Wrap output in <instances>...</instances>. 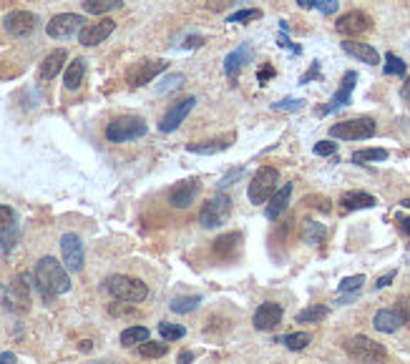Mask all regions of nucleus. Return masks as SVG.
Wrapping results in <instances>:
<instances>
[{"label": "nucleus", "instance_id": "1", "mask_svg": "<svg viewBox=\"0 0 410 364\" xmlns=\"http://www.w3.org/2000/svg\"><path fill=\"white\" fill-rule=\"evenodd\" d=\"M33 279H35V287L40 289L45 299H53L58 294H66L71 289V279H68V269L61 264L58 259L53 256H43L38 259L33 269Z\"/></svg>", "mask_w": 410, "mask_h": 364}, {"label": "nucleus", "instance_id": "2", "mask_svg": "<svg viewBox=\"0 0 410 364\" xmlns=\"http://www.w3.org/2000/svg\"><path fill=\"white\" fill-rule=\"evenodd\" d=\"M106 292L111 294L113 299L126 304H139L149 297V289L141 279H133V276L126 274H113L106 279Z\"/></svg>", "mask_w": 410, "mask_h": 364}, {"label": "nucleus", "instance_id": "3", "mask_svg": "<svg viewBox=\"0 0 410 364\" xmlns=\"http://www.w3.org/2000/svg\"><path fill=\"white\" fill-rule=\"evenodd\" d=\"M345 352L353 362L358 364H382L388 359V352L380 342L365 337V334H355L345 342Z\"/></svg>", "mask_w": 410, "mask_h": 364}, {"label": "nucleus", "instance_id": "4", "mask_svg": "<svg viewBox=\"0 0 410 364\" xmlns=\"http://www.w3.org/2000/svg\"><path fill=\"white\" fill-rule=\"evenodd\" d=\"M146 133H149V126H146V121L139 116H118L106 126V138H109L111 144L136 141V138H144Z\"/></svg>", "mask_w": 410, "mask_h": 364}, {"label": "nucleus", "instance_id": "5", "mask_svg": "<svg viewBox=\"0 0 410 364\" xmlns=\"http://www.w3.org/2000/svg\"><path fill=\"white\" fill-rule=\"evenodd\" d=\"M277 181H279V171L277 169H272V166H262L260 171L255 174L252 178L250 188H247V196L255 206H262L275 196L277 191Z\"/></svg>", "mask_w": 410, "mask_h": 364}, {"label": "nucleus", "instance_id": "6", "mask_svg": "<svg viewBox=\"0 0 410 364\" xmlns=\"http://www.w3.org/2000/svg\"><path fill=\"white\" fill-rule=\"evenodd\" d=\"M377 131L375 121L367 116L360 118H350V121H340L335 126H330V136L340 138V141H365V138H372Z\"/></svg>", "mask_w": 410, "mask_h": 364}, {"label": "nucleus", "instance_id": "7", "mask_svg": "<svg viewBox=\"0 0 410 364\" xmlns=\"http://www.w3.org/2000/svg\"><path fill=\"white\" fill-rule=\"evenodd\" d=\"M229 214H232V199H229L227 193H216L214 199H209L204 206H201L199 211V224L204 229H216L222 227L224 221L229 219Z\"/></svg>", "mask_w": 410, "mask_h": 364}, {"label": "nucleus", "instance_id": "8", "mask_svg": "<svg viewBox=\"0 0 410 364\" xmlns=\"http://www.w3.org/2000/svg\"><path fill=\"white\" fill-rule=\"evenodd\" d=\"M84 28H86L84 16H76V13H58V16H53L48 23H45V33L56 40H66V38L78 35Z\"/></svg>", "mask_w": 410, "mask_h": 364}, {"label": "nucleus", "instance_id": "9", "mask_svg": "<svg viewBox=\"0 0 410 364\" xmlns=\"http://www.w3.org/2000/svg\"><path fill=\"white\" fill-rule=\"evenodd\" d=\"M18 239H21V224H18V214L11 206L0 204V254L6 256L16 249Z\"/></svg>", "mask_w": 410, "mask_h": 364}, {"label": "nucleus", "instance_id": "10", "mask_svg": "<svg viewBox=\"0 0 410 364\" xmlns=\"http://www.w3.org/2000/svg\"><path fill=\"white\" fill-rule=\"evenodd\" d=\"M169 63L161 61V58H154V61H139L133 63L131 68H128L126 73V83L131 86V89H141V86H146V83L154 81L159 73L167 71Z\"/></svg>", "mask_w": 410, "mask_h": 364}, {"label": "nucleus", "instance_id": "11", "mask_svg": "<svg viewBox=\"0 0 410 364\" xmlns=\"http://www.w3.org/2000/svg\"><path fill=\"white\" fill-rule=\"evenodd\" d=\"M3 25H6V30L13 38H28V35L35 33V28H38V16L28 11H13L6 16Z\"/></svg>", "mask_w": 410, "mask_h": 364}, {"label": "nucleus", "instance_id": "12", "mask_svg": "<svg viewBox=\"0 0 410 364\" xmlns=\"http://www.w3.org/2000/svg\"><path fill=\"white\" fill-rule=\"evenodd\" d=\"M61 254H63V266L73 274L84 269V241L78 234H63L61 237Z\"/></svg>", "mask_w": 410, "mask_h": 364}, {"label": "nucleus", "instance_id": "13", "mask_svg": "<svg viewBox=\"0 0 410 364\" xmlns=\"http://www.w3.org/2000/svg\"><path fill=\"white\" fill-rule=\"evenodd\" d=\"M372 28V21L367 13L362 11H350L345 13V16L338 18V23H335V30H338L340 35H345V38H355V35H362L365 30H370Z\"/></svg>", "mask_w": 410, "mask_h": 364}, {"label": "nucleus", "instance_id": "14", "mask_svg": "<svg viewBox=\"0 0 410 364\" xmlns=\"http://www.w3.org/2000/svg\"><path fill=\"white\" fill-rule=\"evenodd\" d=\"M194 103H196V98L194 96H189V98H182V101H177V103L172 106V108L164 113V118H161V123H159V128L164 133H172V131H177L179 126L184 123V118L192 113V108H194Z\"/></svg>", "mask_w": 410, "mask_h": 364}, {"label": "nucleus", "instance_id": "15", "mask_svg": "<svg viewBox=\"0 0 410 364\" xmlns=\"http://www.w3.org/2000/svg\"><path fill=\"white\" fill-rule=\"evenodd\" d=\"M116 30V23L111 21V18H104V21H96V23H89V25L78 33V43L86 45V48H91V45H99L104 43L109 35Z\"/></svg>", "mask_w": 410, "mask_h": 364}, {"label": "nucleus", "instance_id": "16", "mask_svg": "<svg viewBox=\"0 0 410 364\" xmlns=\"http://www.w3.org/2000/svg\"><path fill=\"white\" fill-rule=\"evenodd\" d=\"M403 324H408V317H405V312L400 307H388V309L375 312V317H372V326L377 331H382V334H393Z\"/></svg>", "mask_w": 410, "mask_h": 364}, {"label": "nucleus", "instance_id": "17", "mask_svg": "<svg viewBox=\"0 0 410 364\" xmlns=\"http://www.w3.org/2000/svg\"><path fill=\"white\" fill-rule=\"evenodd\" d=\"M201 191V183L199 178H187V181H179L177 186L172 188V193H169V204L174 206V209H187V206L194 204L196 193Z\"/></svg>", "mask_w": 410, "mask_h": 364}, {"label": "nucleus", "instance_id": "18", "mask_svg": "<svg viewBox=\"0 0 410 364\" xmlns=\"http://www.w3.org/2000/svg\"><path fill=\"white\" fill-rule=\"evenodd\" d=\"M282 317H284V312L277 302H265L257 307L252 324H255V329H260V331H272L279 322H282Z\"/></svg>", "mask_w": 410, "mask_h": 364}, {"label": "nucleus", "instance_id": "19", "mask_svg": "<svg viewBox=\"0 0 410 364\" xmlns=\"http://www.w3.org/2000/svg\"><path fill=\"white\" fill-rule=\"evenodd\" d=\"M239 244H242V234L239 232L222 234V237L214 241V246H211V254L219 261H232L234 256L239 254Z\"/></svg>", "mask_w": 410, "mask_h": 364}, {"label": "nucleus", "instance_id": "20", "mask_svg": "<svg viewBox=\"0 0 410 364\" xmlns=\"http://www.w3.org/2000/svg\"><path fill=\"white\" fill-rule=\"evenodd\" d=\"M340 45H343V50L348 55H353V58H358V61L367 63V66H377V63H380V53H377L370 43H360V40L348 38V40H343Z\"/></svg>", "mask_w": 410, "mask_h": 364}, {"label": "nucleus", "instance_id": "21", "mask_svg": "<svg viewBox=\"0 0 410 364\" xmlns=\"http://www.w3.org/2000/svg\"><path fill=\"white\" fill-rule=\"evenodd\" d=\"M289 199H292V183H282V186L275 191L270 201H267V209H265V216L270 221H277L279 216L287 211L289 206Z\"/></svg>", "mask_w": 410, "mask_h": 364}, {"label": "nucleus", "instance_id": "22", "mask_svg": "<svg viewBox=\"0 0 410 364\" xmlns=\"http://www.w3.org/2000/svg\"><path fill=\"white\" fill-rule=\"evenodd\" d=\"M355 81H358V73H355V71H348V73H345L343 86H340L338 93H335L333 98H330V106H325V108L320 110L322 116H325V113H330V110H338V108H343V106H348V103H350V98H353Z\"/></svg>", "mask_w": 410, "mask_h": 364}, {"label": "nucleus", "instance_id": "23", "mask_svg": "<svg viewBox=\"0 0 410 364\" xmlns=\"http://www.w3.org/2000/svg\"><path fill=\"white\" fill-rule=\"evenodd\" d=\"M66 61H68V53H66L63 48H56L53 53L45 55L43 63H40V71H38L40 81H53V78H56L58 73L63 71Z\"/></svg>", "mask_w": 410, "mask_h": 364}, {"label": "nucleus", "instance_id": "24", "mask_svg": "<svg viewBox=\"0 0 410 364\" xmlns=\"http://www.w3.org/2000/svg\"><path fill=\"white\" fill-rule=\"evenodd\" d=\"M377 204V199L372 193H365V191H345L340 196V206L345 211H360V209H372Z\"/></svg>", "mask_w": 410, "mask_h": 364}, {"label": "nucleus", "instance_id": "25", "mask_svg": "<svg viewBox=\"0 0 410 364\" xmlns=\"http://www.w3.org/2000/svg\"><path fill=\"white\" fill-rule=\"evenodd\" d=\"M84 76H86V61L84 58H73L66 68V76H63V86L66 91H78L81 89V83H84Z\"/></svg>", "mask_w": 410, "mask_h": 364}, {"label": "nucleus", "instance_id": "26", "mask_svg": "<svg viewBox=\"0 0 410 364\" xmlns=\"http://www.w3.org/2000/svg\"><path fill=\"white\" fill-rule=\"evenodd\" d=\"M250 58H252V48H250V45H247V43L239 45L234 53L227 55V61H224V73H227V76H237L239 68H242L244 63H250Z\"/></svg>", "mask_w": 410, "mask_h": 364}, {"label": "nucleus", "instance_id": "27", "mask_svg": "<svg viewBox=\"0 0 410 364\" xmlns=\"http://www.w3.org/2000/svg\"><path fill=\"white\" fill-rule=\"evenodd\" d=\"M229 141H232V138H216V141H201V144H189L187 151H189V154L211 156V154H219V151L229 149Z\"/></svg>", "mask_w": 410, "mask_h": 364}, {"label": "nucleus", "instance_id": "28", "mask_svg": "<svg viewBox=\"0 0 410 364\" xmlns=\"http://www.w3.org/2000/svg\"><path fill=\"white\" fill-rule=\"evenodd\" d=\"M325 234L327 229L322 227V224H317V221H305V224H302V239H305V244H310V246H317V244L325 241Z\"/></svg>", "mask_w": 410, "mask_h": 364}, {"label": "nucleus", "instance_id": "29", "mask_svg": "<svg viewBox=\"0 0 410 364\" xmlns=\"http://www.w3.org/2000/svg\"><path fill=\"white\" fill-rule=\"evenodd\" d=\"M277 342L284 344L287 349H292V352H299V349H305L307 344L312 342V334H310V331H292V334H284V337H279Z\"/></svg>", "mask_w": 410, "mask_h": 364}, {"label": "nucleus", "instance_id": "30", "mask_svg": "<svg viewBox=\"0 0 410 364\" xmlns=\"http://www.w3.org/2000/svg\"><path fill=\"white\" fill-rule=\"evenodd\" d=\"M121 6H123V0H84V11L86 13H94V16L118 11Z\"/></svg>", "mask_w": 410, "mask_h": 364}, {"label": "nucleus", "instance_id": "31", "mask_svg": "<svg viewBox=\"0 0 410 364\" xmlns=\"http://www.w3.org/2000/svg\"><path fill=\"white\" fill-rule=\"evenodd\" d=\"M327 314H330V309H327L325 304H312V307H307V309L299 312L297 322H299V324H315V322L325 319Z\"/></svg>", "mask_w": 410, "mask_h": 364}, {"label": "nucleus", "instance_id": "32", "mask_svg": "<svg viewBox=\"0 0 410 364\" xmlns=\"http://www.w3.org/2000/svg\"><path fill=\"white\" fill-rule=\"evenodd\" d=\"M149 342V329L146 326H128L121 331V344L123 347H133V344Z\"/></svg>", "mask_w": 410, "mask_h": 364}, {"label": "nucleus", "instance_id": "33", "mask_svg": "<svg viewBox=\"0 0 410 364\" xmlns=\"http://www.w3.org/2000/svg\"><path fill=\"white\" fill-rule=\"evenodd\" d=\"M199 304H201V297H177L172 299L169 309H172L174 314H189V312H194Z\"/></svg>", "mask_w": 410, "mask_h": 364}, {"label": "nucleus", "instance_id": "34", "mask_svg": "<svg viewBox=\"0 0 410 364\" xmlns=\"http://www.w3.org/2000/svg\"><path fill=\"white\" fill-rule=\"evenodd\" d=\"M167 352H169V344L167 342H144V344H139V354L141 357H146V359H159V357H167Z\"/></svg>", "mask_w": 410, "mask_h": 364}, {"label": "nucleus", "instance_id": "35", "mask_svg": "<svg viewBox=\"0 0 410 364\" xmlns=\"http://www.w3.org/2000/svg\"><path fill=\"white\" fill-rule=\"evenodd\" d=\"M388 151L385 149H362L353 154V164H370V161H385Z\"/></svg>", "mask_w": 410, "mask_h": 364}, {"label": "nucleus", "instance_id": "36", "mask_svg": "<svg viewBox=\"0 0 410 364\" xmlns=\"http://www.w3.org/2000/svg\"><path fill=\"white\" fill-rule=\"evenodd\" d=\"M159 334L164 342H174V339H182L184 334H187V329H184L182 324H172V322H161L159 324Z\"/></svg>", "mask_w": 410, "mask_h": 364}, {"label": "nucleus", "instance_id": "37", "mask_svg": "<svg viewBox=\"0 0 410 364\" xmlns=\"http://www.w3.org/2000/svg\"><path fill=\"white\" fill-rule=\"evenodd\" d=\"M0 307H3V309H11V312H23L21 304H18V299H16V294H13V287L0 284Z\"/></svg>", "mask_w": 410, "mask_h": 364}, {"label": "nucleus", "instance_id": "38", "mask_svg": "<svg viewBox=\"0 0 410 364\" xmlns=\"http://www.w3.org/2000/svg\"><path fill=\"white\" fill-rule=\"evenodd\" d=\"M382 71L388 73V76H405V63L400 61L395 53H385V66H382Z\"/></svg>", "mask_w": 410, "mask_h": 364}, {"label": "nucleus", "instance_id": "39", "mask_svg": "<svg viewBox=\"0 0 410 364\" xmlns=\"http://www.w3.org/2000/svg\"><path fill=\"white\" fill-rule=\"evenodd\" d=\"M184 86V76L182 73H172V76H167L164 78V81L159 83V86H156V93H169V91H177V89H182Z\"/></svg>", "mask_w": 410, "mask_h": 364}, {"label": "nucleus", "instance_id": "40", "mask_svg": "<svg viewBox=\"0 0 410 364\" xmlns=\"http://www.w3.org/2000/svg\"><path fill=\"white\" fill-rule=\"evenodd\" d=\"M362 284H365V276H362V274H355V276H345L343 282L338 284V289H340L343 294H353V292H358V289H360Z\"/></svg>", "mask_w": 410, "mask_h": 364}, {"label": "nucleus", "instance_id": "41", "mask_svg": "<svg viewBox=\"0 0 410 364\" xmlns=\"http://www.w3.org/2000/svg\"><path fill=\"white\" fill-rule=\"evenodd\" d=\"M257 18H262V11H255V8H244V11H239V13H232V16H229V23L257 21Z\"/></svg>", "mask_w": 410, "mask_h": 364}, {"label": "nucleus", "instance_id": "42", "mask_svg": "<svg viewBox=\"0 0 410 364\" xmlns=\"http://www.w3.org/2000/svg\"><path fill=\"white\" fill-rule=\"evenodd\" d=\"M305 106V101L302 98H284V101H279V103H275L272 108L275 110H299Z\"/></svg>", "mask_w": 410, "mask_h": 364}, {"label": "nucleus", "instance_id": "43", "mask_svg": "<svg viewBox=\"0 0 410 364\" xmlns=\"http://www.w3.org/2000/svg\"><path fill=\"white\" fill-rule=\"evenodd\" d=\"M315 8L322 13V16H333V13H338L340 3L338 0H315Z\"/></svg>", "mask_w": 410, "mask_h": 364}, {"label": "nucleus", "instance_id": "44", "mask_svg": "<svg viewBox=\"0 0 410 364\" xmlns=\"http://www.w3.org/2000/svg\"><path fill=\"white\" fill-rule=\"evenodd\" d=\"M335 151H338V144H333V141H317L315 144L317 156H335Z\"/></svg>", "mask_w": 410, "mask_h": 364}, {"label": "nucleus", "instance_id": "45", "mask_svg": "<svg viewBox=\"0 0 410 364\" xmlns=\"http://www.w3.org/2000/svg\"><path fill=\"white\" fill-rule=\"evenodd\" d=\"M393 279H395V271H388V274L380 276V279H377V282H375V289H385V287H390V282H393Z\"/></svg>", "mask_w": 410, "mask_h": 364}, {"label": "nucleus", "instance_id": "46", "mask_svg": "<svg viewBox=\"0 0 410 364\" xmlns=\"http://www.w3.org/2000/svg\"><path fill=\"white\" fill-rule=\"evenodd\" d=\"M237 176H242V169H234V171H229L227 176L222 178V181H219V188H227L229 186V181H234V178Z\"/></svg>", "mask_w": 410, "mask_h": 364}, {"label": "nucleus", "instance_id": "47", "mask_svg": "<svg viewBox=\"0 0 410 364\" xmlns=\"http://www.w3.org/2000/svg\"><path fill=\"white\" fill-rule=\"evenodd\" d=\"M398 229L405 237H410V216H398Z\"/></svg>", "mask_w": 410, "mask_h": 364}, {"label": "nucleus", "instance_id": "48", "mask_svg": "<svg viewBox=\"0 0 410 364\" xmlns=\"http://www.w3.org/2000/svg\"><path fill=\"white\" fill-rule=\"evenodd\" d=\"M272 76H275V68H272V66H265L260 73H257V78H260V83H267Z\"/></svg>", "mask_w": 410, "mask_h": 364}, {"label": "nucleus", "instance_id": "49", "mask_svg": "<svg viewBox=\"0 0 410 364\" xmlns=\"http://www.w3.org/2000/svg\"><path fill=\"white\" fill-rule=\"evenodd\" d=\"M0 364H18V357L13 352H0Z\"/></svg>", "mask_w": 410, "mask_h": 364}, {"label": "nucleus", "instance_id": "50", "mask_svg": "<svg viewBox=\"0 0 410 364\" xmlns=\"http://www.w3.org/2000/svg\"><path fill=\"white\" fill-rule=\"evenodd\" d=\"M317 73H320V66H317V63H315V66H312L310 71H307L305 76H302V81H299V83H307V81H312V78H315Z\"/></svg>", "mask_w": 410, "mask_h": 364}, {"label": "nucleus", "instance_id": "51", "mask_svg": "<svg viewBox=\"0 0 410 364\" xmlns=\"http://www.w3.org/2000/svg\"><path fill=\"white\" fill-rule=\"evenodd\" d=\"M194 362V352H182L179 354V364H192Z\"/></svg>", "mask_w": 410, "mask_h": 364}, {"label": "nucleus", "instance_id": "52", "mask_svg": "<svg viewBox=\"0 0 410 364\" xmlns=\"http://www.w3.org/2000/svg\"><path fill=\"white\" fill-rule=\"evenodd\" d=\"M400 96H403L405 101H410V76L405 78V83H403V89H400Z\"/></svg>", "mask_w": 410, "mask_h": 364}, {"label": "nucleus", "instance_id": "53", "mask_svg": "<svg viewBox=\"0 0 410 364\" xmlns=\"http://www.w3.org/2000/svg\"><path fill=\"white\" fill-rule=\"evenodd\" d=\"M299 8H315V0H297Z\"/></svg>", "mask_w": 410, "mask_h": 364}, {"label": "nucleus", "instance_id": "54", "mask_svg": "<svg viewBox=\"0 0 410 364\" xmlns=\"http://www.w3.org/2000/svg\"><path fill=\"white\" fill-rule=\"evenodd\" d=\"M403 206H405V209H410V199H405V201H403Z\"/></svg>", "mask_w": 410, "mask_h": 364}, {"label": "nucleus", "instance_id": "55", "mask_svg": "<svg viewBox=\"0 0 410 364\" xmlns=\"http://www.w3.org/2000/svg\"><path fill=\"white\" fill-rule=\"evenodd\" d=\"M94 364H113V362H94Z\"/></svg>", "mask_w": 410, "mask_h": 364}]
</instances>
